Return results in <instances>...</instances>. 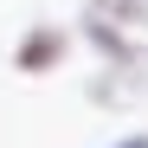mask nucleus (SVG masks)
I'll use <instances>...</instances> for the list:
<instances>
[{
  "label": "nucleus",
  "mask_w": 148,
  "mask_h": 148,
  "mask_svg": "<svg viewBox=\"0 0 148 148\" xmlns=\"http://www.w3.org/2000/svg\"><path fill=\"white\" fill-rule=\"evenodd\" d=\"M110 148H148V129H135V135H116Z\"/></svg>",
  "instance_id": "20e7f679"
},
{
  "label": "nucleus",
  "mask_w": 148,
  "mask_h": 148,
  "mask_svg": "<svg viewBox=\"0 0 148 148\" xmlns=\"http://www.w3.org/2000/svg\"><path fill=\"white\" fill-rule=\"evenodd\" d=\"M71 26H58V19H32L26 32L13 39V71L19 77H45V71H58L64 58H71Z\"/></svg>",
  "instance_id": "f03ea898"
},
{
  "label": "nucleus",
  "mask_w": 148,
  "mask_h": 148,
  "mask_svg": "<svg viewBox=\"0 0 148 148\" xmlns=\"http://www.w3.org/2000/svg\"><path fill=\"white\" fill-rule=\"evenodd\" d=\"M77 39L103 64H148V0H84Z\"/></svg>",
  "instance_id": "f257e3e1"
},
{
  "label": "nucleus",
  "mask_w": 148,
  "mask_h": 148,
  "mask_svg": "<svg viewBox=\"0 0 148 148\" xmlns=\"http://www.w3.org/2000/svg\"><path fill=\"white\" fill-rule=\"evenodd\" d=\"M84 97L97 110H142L148 103V64H97V77L84 84Z\"/></svg>",
  "instance_id": "7ed1b4c3"
}]
</instances>
